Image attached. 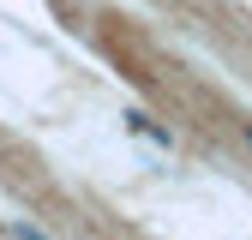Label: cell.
I'll use <instances>...</instances> for the list:
<instances>
[{"label": "cell", "mask_w": 252, "mask_h": 240, "mask_svg": "<svg viewBox=\"0 0 252 240\" xmlns=\"http://www.w3.org/2000/svg\"><path fill=\"white\" fill-rule=\"evenodd\" d=\"M126 132L144 138V144H156V150H174V132H168V126H156V120H150V114H138V108L126 114Z\"/></svg>", "instance_id": "obj_1"}, {"label": "cell", "mask_w": 252, "mask_h": 240, "mask_svg": "<svg viewBox=\"0 0 252 240\" xmlns=\"http://www.w3.org/2000/svg\"><path fill=\"white\" fill-rule=\"evenodd\" d=\"M240 138H246V150H252V120H240Z\"/></svg>", "instance_id": "obj_3"}, {"label": "cell", "mask_w": 252, "mask_h": 240, "mask_svg": "<svg viewBox=\"0 0 252 240\" xmlns=\"http://www.w3.org/2000/svg\"><path fill=\"white\" fill-rule=\"evenodd\" d=\"M6 234H12V240H48L36 222H6Z\"/></svg>", "instance_id": "obj_2"}]
</instances>
